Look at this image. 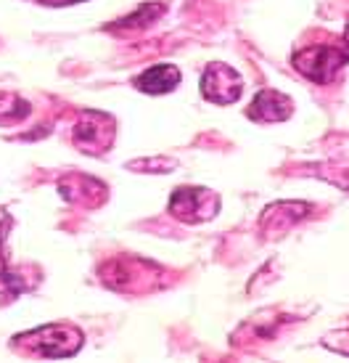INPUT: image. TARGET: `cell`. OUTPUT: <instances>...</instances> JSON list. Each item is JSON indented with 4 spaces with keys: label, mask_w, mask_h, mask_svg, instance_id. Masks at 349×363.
<instances>
[{
    "label": "cell",
    "mask_w": 349,
    "mask_h": 363,
    "mask_svg": "<svg viewBox=\"0 0 349 363\" xmlns=\"http://www.w3.org/2000/svg\"><path fill=\"white\" fill-rule=\"evenodd\" d=\"M32 111V106L27 101H21L19 96H11V93H0V122L24 120Z\"/></svg>",
    "instance_id": "cell-9"
},
{
    "label": "cell",
    "mask_w": 349,
    "mask_h": 363,
    "mask_svg": "<svg viewBox=\"0 0 349 363\" xmlns=\"http://www.w3.org/2000/svg\"><path fill=\"white\" fill-rule=\"evenodd\" d=\"M45 6H71V3H82V0H40Z\"/></svg>",
    "instance_id": "cell-12"
},
{
    "label": "cell",
    "mask_w": 349,
    "mask_h": 363,
    "mask_svg": "<svg viewBox=\"0 0 349 363\" xmlns=\"http://www.w3.org/2000/svg\"><path fill=\"white\" fill-rule=\"evenodd\" d=\"M291 111H294V104L289 96L278 91H260L246 114L254 122H283L291 117Z\"/></svg>",
    "instance_id": "cell-6"
},
{
    "label": "cell",
    "mask_w": 349,
    "mask_h": 363,
    "mask_svg": "<svg viewBox=\"0 0 349 363\" xmlns=\"http://www.w3.org/2000/svg\"><path fill=\"white\" fill-rule=\"evenodd\" d=\"M219 210V196L212 194L210 189H193V186H185V189H175L170 199V212L175 218L185 223H201L214 218Z\"/></svg>",
    "instance_id": "cell-4"
},
{
    "label": "cell",
    "mask_w": 349,
    "mask_h": 363,
    "mask_svg": "<svg viewBox=\"0 0 349 363\" xmlns=\"http://www.w3.org/2000/svg\"><path fill=\"white\" fill-rule=\"evenodd\" d=\"M294 67L297 72H302L304 77H309L312 82H328L336 72L349 64V43L336 40V43H318L309 45L302 51L294 53Z\"/></svg>",
    "instance_id": "cell-1"
},
{
    "label": "cell",
    "mask_w": 349,
    "mask_h": 363,
    "mask_svg": "<svg viewBox=\"0 0 349 363\" xmlns=\"http://www.w3.org/2000/svg\"><path fill=\"white\" fill-rule=\"evenodd\" d=\"M201 96L219 106L236 104L244 96V77L228 64L212 61L201 74Z\"/></svg>",
    "instance_id": "cell-3"
},
{
    "label": "cell",
    "mask_w": 349,
    "mask_h": 363,
    "mask_svg": "<svg viewBox=\"0 0 349 363\" xmlns=\"http://www.w3.org/2000/svg\"><path fill=\"white\" fill-rule=\"evenodd\" d=\"M180 69L175 64H154L151 69H146L135 80V88L151 96H159V93H170L180 85Z\"/></svg>",
    "instance_id": "cell-7"
},
{
    "label": "cell",
    "mask_w": 349,
    "mask_h": 363,
    "mask_svg": "<svg viewBox=\"0 0 349 363\" xmlns=\"http://www.w3.org/2000/svg\"><path fill=\"white\" fill-rule=\"evenodd\" d=\"M93 122H88V114L82 111V122L80 128H74V143L80 146L85 154H101L106 152L114 141V135H101V133H114V122H109L106 128H98V122L103 120L101 111H90Z\"/></svg>",
    "instance_id": "cell-5"
},
{
    "label": "cell",
    "mask_w": 349,
    "mask_h": 363,
    "mask_svg": "<svg viewBox=\"0 0 349 363\" xmlns=\"http://www.w3.org/2000/svg\"><path fill=\"white\" fill-rule=\"evenodd\" d=\"M307 212H309V204L304 202H278L265 210V215H262V228L280 233L286 231V228H291L297 220L307 218Z\"/></svg>",
    "instance_id": "cell-8"
},
{
    "label": "cell",
    "mask_w": 349,
    "mask_h": 363,
    "mask_svg": "<svg viewBox=\"0 0 349 363\" xmlns=\"http://www.w3.org/2000/svg\"><path fill=\"white\" fill-rule=\"evenodd\" d=\"M326 347H331L333 353L349 355V329H339V332H331L326 340H323Z\"/></svg>",
    "instance_id": "cell-10"
},
{
    "label": "cell",
    "mask_w": 349,
    "mask_h": 363,
    "mask_svg": "<svg viewBox=\"0 0 349 363\" xmlns=\"http://www.w3.org/2000/svg\"><path fill=\"white\" fill-rule=\"evenodd\" d=\"M19 345H30L35 353L45 358H69L82 347V332L69 323H48L38 332L21 334Z\"/></svg>",
    "instance_id": "cell-2"
},
{
    "label": "cell",
    "mask_w": 349,
    "mask_h": 363,
    "mask_svg": "<svg viewBox=\"0 0 349 363\" xmlns=\"http://www.w3.org/2000/svg\"><path fill=\"white\" fill-rule=\"evenodd\" d=\"M175 160H140V162H130L127 167H151L149 172H170L175 170Z\"/></svg>",
    "instance_id": "cell-11"
}]
</instances>
